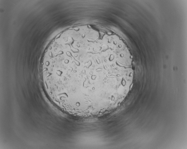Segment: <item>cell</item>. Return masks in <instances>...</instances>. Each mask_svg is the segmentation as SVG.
Returning <instances> with one entry per match:
<instances>
[{"label":"cell","instance_id":"obj_1","mask_svg":"<svg viewBox=\"0 0 187 149\" xmlns=\"http://www.w3.org/2000/svg\"><path fill=\"white\" fill-rule=\"evenodd\" d=\"M42 82L50 100L72 115L109 111L124 86L126 74L115 50L96 42L72 39L44 57Z\"/></svg>","mask_w":187,"mask_h":149}]
</instances>
